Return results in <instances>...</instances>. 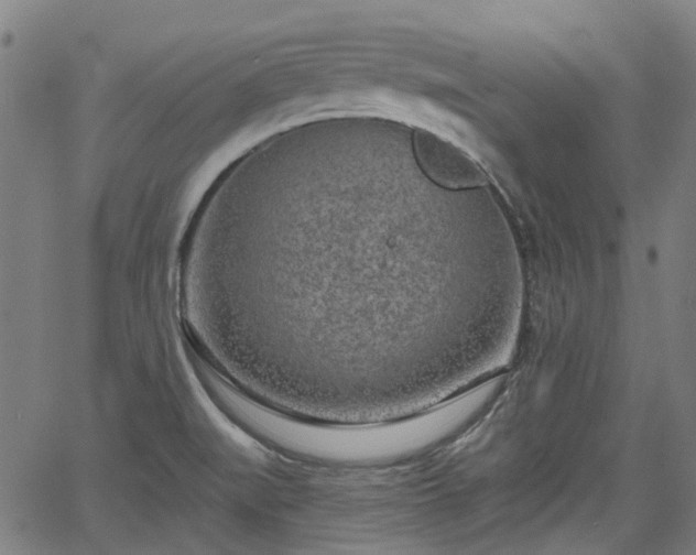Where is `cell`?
<instances>
[{
    "mask_svg": "<svg viewBox=\"0 0 696 555\" xmlns=\"http://www.w3.org/2000/svg\"><path fill=\"white\" fill-rule=\"evenodd\" d=\"M413 151L427 177L447 189H471L485 183L479 166L458 146L439 135L417 129Z\"/></svg>",
    "mask_w": 696,
    "mask_h": 555,
    "instance_id": "7a4b0ae2",
    "label": "cell"
},
{
    "mask_svg": "<svg viewBox=\"0 0 696 555\" xmlns=\"http://www.w3.org/2000/svg\"><path fill=\"white\" fill-rule=\"evenodd\" d=\"M434 412L376 427L336 428L298 425L296 451L339 461H378L424 449L435 439Z\"/></svg>",
    "mask_w": 696,
    "mask_h": 555,
    "instance_id": "6da1fadb",
    "label": "cell"
}]
</instances>
